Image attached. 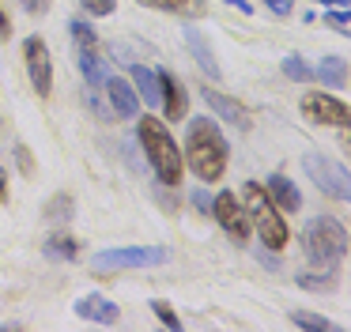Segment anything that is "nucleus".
<instances>
[{"label": "nucleus", "mask_w": 351, "mask_h": 332, "mask_svg": "<svg viewBox=\"0 0 351 332\" xmlns=\"http://www.w3.org/2000/svg\"><path fill=\"white\" fill-rule=\"evenodd\" d=\"M265 193H268V200H272L280 211H298L302 208V196H298L295 181H291L287 174H272V178L265 181Z\"/></svg>", "instance_id": "nucleus-12"}, {"label": "nucleus", "mask_w": 351, "mask_h": 332, "mask_svg": "<svg viewBox=\"0 0 351 332\" xmlns=\"http://www.w3.org/2000/svg\"><path fill=\"white\" fill-rule=\"evenodd\" d=\"M302 170L310 174V181L321 189L325 196H332V200H348L351 196V178H348V170H343L340 163H332V158H325V155H302Z\"/></svg>", "instance_id": "nucleus-6"}, {"label": "nucleus", "mask_w": 351, "mask_h": 332, "mask_svg": "<svg viewBox=\"0 0 351 332\" xmlns=\"http://www.w3.org/2000/svg\"><path fill=\"white\" fill-rule=\"evenodd\" d=\"M242 193H245V204H250V223H257V238L265 241L268 249H283L287 238H291V230H287V219L280 215V208L268 200L265 185L245 181Z\"/></svg>", "instance_id": "nucleus-3"}, {"label": "nucleus", "mask_w": 351, "mask_h": 332, "mask_svg": "<svg viewBox=\"0 0 351 332\" xmlns=\"http://www.w3.org/2000/svg\"><path fill=\"white\" fill-rule=\"evenodd\" d=\"M69 208H72V196H57V200L46 204V215H49V219H69V215H64Z\"/></svg>", "instance_id": "nucleus-25"}, {"label": "nucleus", "mask_w": 351, "mask_h": 332, "mask_svg": "<svg viewBox=\"0 0 351 332\" xmlns=\"http://www.w3.org/2000/svg\"><path fill=\"white\" fill-rule=\"evenodd\" d=\"M152 309H155V317H159L162 324H170V329H182V321H178V313H174V309H170L162 298H155V302H152Z\"/></svg>", "instance_id": "nucleus-24"}, {"label": "nucleus", "mask_w": 351, "mask_h": 332, "mask_svg": "<svg viewBox=\"0 0 351 332\" xmlns=\"http://www.w3.org/2000/svg\"><path fill=\"white\" fill-rule=\"evenodd\" d=\"M132 80H136V98L144 106H159V72H152V68H144V64H132Z\"/></svg>", "instance_id": "nucleus-17"}, {"label": "nucleus", "mask_w": 351, "mask_h": 332, "mask_svg": "<svg viewBox=\"0 0 351 332\" xmlns=\"http://www.w3.org/2000/svg\"><path fill=\"white\" fill-rule=\"evenodd\" d=\"M167 246H117L91 257L95 272H121V268H159L167 264Z\"/></svg>", "instance_id": "nucleus-5"}, {"label": "nucleus", "mask_w": 351, "mask_h": 332, "mask_svg": "<svg viewBox=\"0 0 351 332\" xmlns=\"http://www.w3.org/2000/svg\"><path fill=\"white\" fill-rule=\"evenodd\" d=\"M106 91H110V102H114L117 117H136L140 98H136V91H132V83H125V80H106Z\"/></svg>", "instance_id": "nucleus-16"}, {"label": "nucleus", "mask_w": 351, "mask_h": 332, "mask_svg": "<svg viewBox=\"0 0 351 332\" xmlns=\"http://www.w3.org/2000/svg\"><path fill=\"white\" fill-rule=\"evenodd\" d=\"M19 4H23V8H27V12H42V8H46V4H49V0H19Z\"/></svg>", "instance_id": "nucleus-31"}, {"label": "nucleus", "mask_w": 351, "mask_h": 332, "mask_svg": "<svg viewBox=\"0 0 351 332\" xmlns=\"http://www.w3.org/2000/svg\"><path fill=\"white\" fill-rule=\"evenodd\" d=\"M193 204H197V208H204V211H212V196H208L204 189H197V193H193Z\"/></svg>", "instance_id": "nucleus-29"}, {"label": "nucleus", "mask_w": 351, "mask_h": 332, "mask_svg": "<svg viewBox=\"0 0 351 332\" xmlns=\"http://www.w3.org/2000/svg\"><path fill=\"white\" fill-rule=\"evenodd\" d=\"M313 4H332V8H348L351 0H313Z\"/></svg>", "instance_id": "nucleus-34"}, {"label": "nucleus", "mask_w": 351, "mask_h": 332, "mask_svg": "<svg viewBox=\"0 0 351 332\" xmlns=\"http://www.w3.org/2000/svg\"><path fill=\"white\" fill-rule=\"evenodd\" d=\"M76 313L87 317V321H95V324H114L117 317H121V309H117L106 294H84V298H76Z\"/></svg>", "instance_id": "nucleus-13"}, {"label": "nucleus", "mask_w": 351, "mask_h": 332, "mask_svg": "<svg viewBox=\"0 0 351 332\" xmlns=\"http://www.w3.org/2000/svg\"><path fill=\"white\" fill-rule=\"evenodd\" d=\"M313 80L328 83L332 91L348 87V60H343V57H325L317 68H313Z\"/></svg>", "instance_id": "nucleus-18"}, {"label": "nucleus", "mask_w": 351, "mask_h": 332, "mask_svg": "<svg viewBox=\"0 0 351 332\" xmlns=\"http://www.w3.org/2000/svg\"><path fill=\"white\" fill-rule=\"evenodd\" d=\"M200 98H204V102L212 106L215 113H219V117H227L230 125H238V128H250V125H253L250 110H245V106H238L234 98L219 95V91H215V87H204V91H200Z\"/></svg>", "instance_id": "nucleus-10"}, {"label": "nucleus", "mask_w": 351, "mask_h": 332, "mask_svg": "<svg viewBox=\"0 0 351 332\" xmlns=\"http://www.w3.org/2000/svg\"><path fill=\"white\" fill-rule=\"evenodd\" d=\"M159 106H167V121L185 117V106H189L185 87H182V83H178L170 72H159Z\"/></svg>", "instance_id": "nucleus-11"}, {"label": "nucleus", "mask_w": 351, "mask_h": 332, "mask_svg": "<svg viewBox=\"0 0 351 332\" xmlns=\"http://www.w3.org/2000/svg\"><path fill=\"white\" fill-rule=\"evenodd\" d=\"M302 113L313 121V125H348V102L336 95H317V91H310V95H302Z\"/></svg>", "instance_id": "nucleus-9"}, {"label": "nucleus", "mask_w": 351, "mask_h": 332, "mask_svg": "<svg viewBox=\"0 0 351 332\" xmlns=\"http://www.w3.org/2000/svg\"><path fill=\"white\" fill-rule=\"evenodd\" d=\"M185 45H189V53L197 57L200 72L212 75V80H219V60H215V53H212V45H208V38L200 34L197 27H185Z\"/></svg>", "instance_id": "nucleus-14"}, {"label": "nucleus", "mask_w": 351, "mask_h": 332, "mask_svg": "<svg viewBox=\"0 0 351 332\" xmlns=\"http://www.w3.org/2000/svg\"><path fill=\"white\" fill-rule=\"evenodd\" d=\"M302 249H306V257L317 261V264H336L348 253V230L328 215L310 219L306 230H302Z\"/></svg>", "instance_id": "nucleus-4"}, {"label": "nucleus", "mask_w": 351, "mask_h": 332, "mask_svg": "<svg viewBox=\"0 0 351 332\" xmlns=\"http://www.w3.org/2000/svg\"><path fill=\"white\" fill-rule=\"evenodd\" d=\"M144 8H155V12H174V15H200L204 12V0H136Z\"/></svg>", "instance_id": "nucleus-19"}, {"label": "nucleus", "mask_w": 351, "mask_h": 332, "mask_svg": "<svg viewBox=\"0 0 351 332\" xmlns=\"http://www.w3.org/2000/svg\"><path fill=\"white\" fill-rule=\"evenodd\" d=\"M4 185H8V174L0 170V200H4Z\"/></svg>", "instance_id": "nucleus-35"}, {"label": "nucleus", "mask_w": 351, "mask_h": 332, "mask_svg": "<svg viewBox=\"0 0 351 332\" xmlns=\"http://www.w3.org/2000/svg\"><path fill=\"white\" fill-rule=\"evenodd\" d=\"M212 215H215V223L223 226V230L230 234V238H238V241H245L253 234V223H250V211L238 204V196L234 193H219V196H212Z\"/></svg>", "instance_id": "nucleus-7"}, {"label": "nucleus", "mask_w": 351, "mask_h": 332, "mask_svg": "<svg viewBox=\"0 0 351 332\" xmlns=\"http://www.w3.org/2000/svg\"><path fill=\"white\" fill-rule=\"evenodd\" d=\"M291 321H295L298 329H310V332H332V329H336V324L328 321V317L310 313V309H295V313H291Z\"/></svg>", "instance_id": "nucleus-21"}, {"label": "nucleus", "mask_w": 351, "mask_h": 332, "mask_svg": "<svg viewBox=\"0 0 351 332\" xmlns=\"http://www.w3.org/2000/svg\"><path fill=\"white\" fill-rule=\"evenodd\" d=\"M69 30H72V38H76V45H99V34H95L91 23L72 19V23H69Z\"/></svg>", "instance_id": "nucleus-23"}, {"label": "nucleus", "mask_w": 351, "mask_h": 332, "mask_svg": "<svg viewBox=\"0 0 351 332\" xmlns=\"http://www.w3.org/2000/svg\"><path fill=\"white\" fill-rule=\"evenodd\" d=\"M227 4H234V8H242V12H245V15H250V12H253V4H250V0H227Z\"/></svg>", "instance_id": "nucleus-33"}, {"label": "nucleus", "mask_w": 351, "mask_h": 332, "mask_svg": "<svg viewBox=\"0 0 351 332\" xmlns=\"http://www.w3.org/2000/svg\"><path fill=\"white\" fill-rule=\"evenodd\" d=\"M325 23H328L332 30H351V12L336 8V12H328V15H325Z\"/></svg>", "instance_id": "nucleus-26"}, {"label": "nucleus", "mask_w": 351, "mask_h": 332, "mask_svg": "<svg viewBox=\"0 0 351 332\" xmlns=\"http://www.w3.org/2000/svg\"><path fill=\"white\" fill-rule=\"evenodd\" d=\"M136 136H140V147H144L152 170L159 174V181H162V185H178V181H182L185 163H182V151H178L170 128L162 125L159 117H140L136 121Z\"/></svg>", "instance_id": "nucleus-2"}, {"label": "nucleus", "mask_w": 351, "mask_h": 332, "mask_svg": "<svg viewBox=\"0 0 351 332\" xmlns=\"http://www.w3.org/2000/svg\"><path fill=\"white\" fill-rule=\"evenodd\" d=\"M298 283H302V287H310V291H313V287H317V279H310V276H298ZM321 287H332V279H321Z\"/></svg>", "instance_id": "nucleus-30"}, {"label": "nucleus", "mask_w": 351, "mask_h": 332, "mask_svg": "<svg viewBox=\"0 0 351 332\" xmlns=\"http://www.w3.org/2000/svg\"><path fill=\"white\" fill-rule=\"evenodd\" d=\"M76 64L91 87H106V60L99 57V45H76Z\"/></svg>", "instance_id": "nucleus-15"}, {"label": "nucleus", "mask_w": 351, "mask_h": 332, "mask_svg": "<svg viewBox=\"0 0 351 332\" xmlns=\"http://www.w3.org/2000/svg\"><path fill=\"white\" fill-rule=\"evenodd\" d=\"M76 253H80V246L69 234H53V238L46 241V257H53V261H76Z\"/></svg>", "instance_id": "nucleus-20"}, {"label": "nucleus", "mask_w": 351, "mask_h": 332, "mask_svg": "<svg viewBox=\"0 0 351 332\" xmlns=\"http://www.w3.org/2000/svg\"><path fill=\"white\" fill-rule=\"evenodd\" d=\"M23 60H27V72H31V87L46 98L53 91V64H49V49L38 34H31L23 42Z\"/></svg>", "instance_id": "nucleus-8"}, {"label": "nucleus", "mask_w": 351, "mask_h": 332, "mask_svg": "<svg viewBox=\"0 0 351 332\" xmlns=\"http://www.w3.org/2000/svg\"><path fill=\"white\" fill-rule=\"evenodd\" d=\"M80 4H84L91 15H110L117 8V0H80Z\"/></svg>", "instance_id": "nucleus-27"}, {"label": "nucleus", "mask_w": 351, "mask_h": 332, "mask_svg": "<svg viewBox=\"0 0 351 332\" xmlns=\"http://www.w3.org/2000/svg\"><path fill=\"white\" fill-rule=\"evenodd\" d=\"M268 8H272L276 15H291V4H295V0H265Z\"/></svg>", "instance_id": "nucleus-28"}, {"label": "nucleus", "mask_w": 351, "mask_h": 332, "mask_svg": "<svg viewBox=\"0 0 351 332\" xmlns=\"http://www.w3.org/2000/svg\"><path fill=\"white\" fill-rule=\"evenodd\" d=\"M12 34V27H8V15L0 12V38H8Z\"/></svg>", "instance_id": "nucleus-32"}, {"label": "nucleus", "mask_w": 351, "mask_h": 332, "mask_svg": "<svg viewBox=\"0 0 351 332\" xmlns=\"http://www.w3.org/2000/svg\"><path fill=\"white\" fill-rule=\"evenodd\" d=\"M283 72H287V80H298V83H310L313 80V68L306 64L298 53H291V57H283Z\"/></svg>", "instance_id": "nucleus-22"}, {"label": "nucleus", "mask_w": 351, "mask_h": 332, "mask_svg": "<svg viewBox=\"0 0 351 332\" xmlns=\"http://www.w3.org/2000/svg\"><path fill=\"white\" fill-rule=\"evenodd\" d=\"M189 170L200 181H219L227 170V140H223L219 125L212 117H193L189 121V136H185V158Z\"/></svg>", "instance_id": "nucleus-1"}]
</instances>
